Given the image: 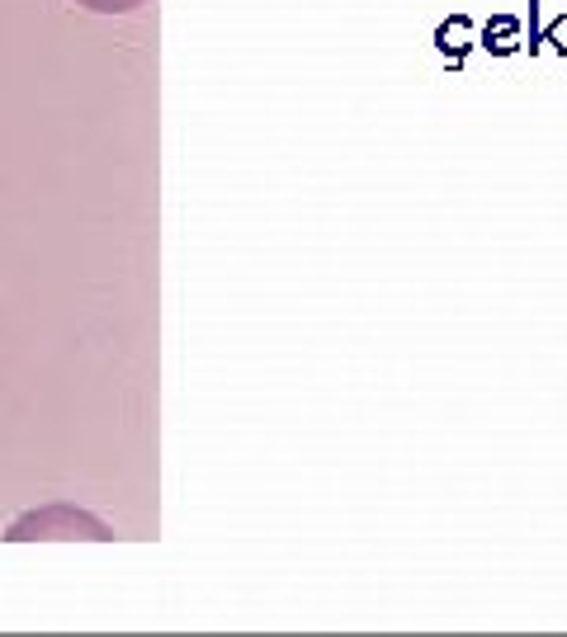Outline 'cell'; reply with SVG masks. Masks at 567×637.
Instances as JSON below:
<instances>
[{
    "instance_id": "6da1fadb",
    "label": "cell",
    "mask_w": 567,
    "mask_h": 637,
    "mask_svg": "<svg viewBox=\"0 0 567 637\" xmlns=\"http://www.w3.org/2000/svg\"><path fill=\"white\" fill-rule=\"evenodd\" d=\"M5 538L10 544H24V538H114V534H109V524H100L76 505H47V510L14 519Z\"/></svg>"
},
{
    "instance_id": "7a4b0ae2",
    "label": "cell",
    "mask_w": 567,
    "mask_h": 637,
    "mask_svg": "<svg viewBox=\"0 0 567 637\" xmlns=\"http://www.w3.org/2000/svg\"><path fill=\"white\" fill-rule=\"evenodd\" d=\"M76 5L90 10V14H133L142 5H152V0H76Z\"/></svg>"
}]
</instances>
